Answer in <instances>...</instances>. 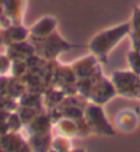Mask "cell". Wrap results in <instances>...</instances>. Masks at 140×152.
Returning <instances> with one entry per match:
<instances>
[{
    "label": "cell",
    "instance_id": "cell-1",
    "mask_svg": "<svg viewBox=\"0 0 140 152\" xmlns=\"http://www.w3.org/2000/svg\"><path fill=\"white\" fill-rule=\"evenodd\" d=\"M129 23H125V25L119 26V28H114L110 29V30H106V32L100 33L99 36H96L91 42V50L94 51L95 55H98L100 58H105L110 51L114 48L117 42L122 39L126 33L129 32Z\"/></svg>",
    "mask_w": 140,
    "mask_h": 152
},
{
    "label": "cell",
    "instance_id": "cell-2",
    "mask_svg": "<svg viewBox=\"0 0 140 152\" xmlns=\"http://www.w3.org/2000/svg\"><path fill=\"white\" fill-rule=\"evenodd\" d=\"M117 86V92L124 96H136L140 93V80L133 73H114L113 77Z\"/></svg>",
    "mask_w": 140,
    "mask_h": 152
},
{
    "label": "cell",
    "instance_id": "cell-3",
    "mask_svg": "<svg viewBox=\"0 0 140 152\" xmlns=\"http://www.w3.org/2000/svg\"><path fill=\"white\" fill-rule=\"evenodd\" d=\"M130 64H132V69L136 73H140V51H133L132 53H130Z\"/></svg>",
    "mask_w": 140,
    "mask_h": 152
}]
</instances>
